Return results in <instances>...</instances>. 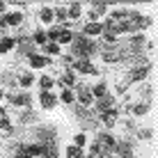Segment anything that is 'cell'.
<instances>
[{
  "label": "cell",
  "instance_id": "6da1fadb",
  "mask_svg": "<svg viewBox=\"0 0 158 158\" xmlns=\"http://www.w3.org/2000/svg\"><path fill=\"white\" fill-rule=\"evenodd\" d=\"M46 39H53L55 44H71L73 41V35L67 28H51L46 32Z\"/></svg>",
  "mask_w": 158,
  "mask_h": 158
},
{
  "label": "cell",
  "instance_id": "7a4b0ae2",
  "mask_svg": "<svg viewBox=\"0 0 158 158\" xmlns=\"http://www.w3.org/2000/svg\"><path fill=\"white\" fill-rule=\"evenodd\" d=\"M73 48H76V55H80L78 60H87V57H89V53H94V51H96L94 44H89V41H85V39L76 41V44H73Z\"/></svg>",
  "mask_w": 158,
  "mask_h": 158
},
{
  "label": "cell",
  "instance_id": "3957f363",
  "mask_svg": "<svg viewBox=\"0 0 158 158\" xmlns=\"http://www.w3.org/2000/svg\"><path fill=\"white\" fill-rule=\"evenodd\" d=\"M73 69H76V71H80V73H87V76H94L96 73V67L92 62H87V60H76Z\"/></svg>",
  "mask_w": 158,
  "mask_h": 158
},
{
  "label": "cell",
  "instance_id": "277c9868",
  "mask_svg": "<svg viewBox=\"0 0 158 158\" xmlns=\"http://www.w3.org/2000/svg\"><path fill=\"white\" fill-rule=\"evenodd\" d=\"M149 71H151V67H149V64H144V67L135 69V71L128 76V83H135V80H142V78H147V76H149Z\"/></svg>",
  "mask_w": 158,
  "mask_h": 158
},
{
  "label": "cell",
  "instance_id": "5b68a950",
  "mask_svg": "<svg viewBox=\"0 0 158 158\" xmlns=\"http://www.w3.org/2000/svg\"><path fill=\"white\" fill-rule=\"evenodd\" d=\"M39 101H41V106L46 108V110H51V108L57 103V99L51 94V92H41V94H39Z\"/></svg>",
  "mask_w": 158,
  "mask_h": 158
},
{
  "label": "cell",
  "instance_id": "8992f818",
  "mask_svg": "<svg viewBox=\"0 0 158 158\" xmlns=\"http://www.w3.org/2000/svg\"><path fill=\"white\" fill-rule=\"evenodd\" d=\"M2 21H5V25H21V21H23V14H21V12H12V14L2 16Z\"/></svg>",
  "mask_w": 158,
  "mask_h": 158
},
{
  "label": "cell",
  "instance_id": "52a82bcc",
  "mask_svg": "<svg viewBox=\"0 0 158 158\" xmlns=\"http://www.w3.org/2000/svg\"><path fill=\"white\" fill-rule=\"evenodd\" d=\"M46 64H48L46 57H41V55H30V67H32V69H44Z\"/></svg>",
  "mask_w": 158,
  "mask_h": 158
},
{
  "label": "cell",
  "instance_id": "ba28073f",
  "mask_svg": "<svg viewBox=\"0 0 158 158\" xmlns=\"http://www.w3.org/2000/svg\"><path fill=\"white\" fill-rule=\"evenodd\" d=\"M101 115H103L106 126H115V122H117V110H106V112H101Z\"/></svg>",
  "mask_w": 158,
  "mask_h": 158
},
{
  "label": "cell",
  "instance_id": "9c48e42d",
  "mask_svg": "<svg viewBox=\"0 0 158 158\" xmlns=\"http://www.w3.org/2000/svg\"><path fill=\"white\" fill-rule=\"evenodd\" d=\"M85 35H103V25L101 23H87L85 25Z\"/></svg>",
  "mask_w": 158,
  "mask_h": 158
},
{
  "label": "cell",
  "instance_id": "30bf717a",
  "mask_svg": "<svg viewBox=\"0 0 158 158\" xmlns=\"http://www.w3.org/2000/svg\"><path fill=\"white\" fill-rule=\"evenodd\" d=\"M14 39L12 37H2V41H0V55H2V53H7V51H12L14 48Z\"/></svg>",
  "mask_w": 158,
  "mask_h": 158
},
{
  "label": "cell",
  "instance_id": "8fae6325",
  "mask_svg": "<svg viewBox=\"0 0 158 158\" xmlns=\"http://www.w3.org/2000/svg\"><path fill=\"white\" fill-rule=\"evenodd\" d=\"M67 156L69 158H85V154H83V149H80V147H67Z\"/></svg>",
  "mask_w": 158,
  "mask_h": 158
},
{
  "label": "cell",
  "instance_id": "7c38bea8",
  "mask_svg": "<svg viewBox=\"0 0 158 158\" xmlns=\"http://www.w3.org/2000/svg\"><path fill=\"white\" fill-rule=\"evenodd\" d=\"M67 14H69V19H80V14H83V7L76 2V5H71V7H69Z\"/></svg>",
  "mask_w": 158,
  "mask_h": 158
},
{
  "label": "cell",
  "instance_id": "4fadbf2b",
  "mask_svg": "<svg viewBox=\"0 0 158 158\" xmlns=\"http://www.w3.org/2000/svg\"><path fill=\"white\" fill-rule=\"evenodd\" d=\"M117 149H119V156L122 158H133V149H131L128 144H119Z\"/></svg>",
  "mask_w": 158,
  "mask_h": 158
},
{
  "label": "cell",
  "instance_id": "5bb4252c",
  "mask_svg": "<svg viewBox=\"0 0 158 158\" xmlns=\"http://www.w3.org/2000/svg\"><path fill=\"white\" fill-rule=\"evenodd\" d=\"M103 60H106V62H119V60H122V55H119V53H115V51H108V53H103Z\"/></svg>",
  "mask_w": 158,
  "mask_h": 158
},
{
  "label": "cell",
  "instance_id": "9a60e30c",
  "mask_svg": "<svg viewBox=\"0 0 158 158\" xmlns=\"http://www.w3.org/2000/svg\"><path fill=\"white\" fill-rule=\"evenodd\" d=\"M39 19H41V23H51L53 21V9H41V14H39Z\"/></svg>",
  "mask_w": 158,
  "mask_h": 158
},
{
  "label": "cell",
  "instance_id": "2e32d148",
  "mask_svg": "<svg viewBox=\"0 0 158 158\" xmlns=\"http://www.w3.org/2000/svg\"><path fill=\"white\" fill-rule=\"evenodd\" d=\"M62 85H73L76 83V76L71 73V71H67V73H62V80H60Z\"/></svg>",
  "mask_w": 158,
  "mask_h": 158
},
{
  "label": "cell",
  "instance_id": "e0dca14e",
  "mask_svg": "<svg viewBox=\"0 0 158 158\" xmlns=\"http://www.w3.org/2000/svg\"><path fill=\"white\" fill-rule=\"evenodd\" d=\"M94 96H99V99H103V96H108V92H106V85L103 83H99L94 87Z\"/></svg>",
  "mask_w": 158,
  "mask_h": 158
},
{
  "label": "cell",
  "instance_id": "ac0fdd59",
  "mask_svg": "<svg viewBox=\"0 0 158 158\" xmlns=\"http://www.w3.org/2000/svg\"><path fill=\"white\" fill-rule=\"evenodd\" d=\"M78 99H80V103H83V106H89V103H92V92H80Z\"/></svg>",
  "mask_w": 158,
  "mask_h": 158
},
{
  "label": "cell",
  "instance_id": "d6986e66",
  "mask_svg": "<svg viewBox=\"0 0 158 158\" xmlns=\"http://www.w3.org/2000/svg\"><path fill=\"white\" fill-rule=\"evenodd\" d=\"M39 85H41V89H44V92H48V89L53 87V80L48 78V76H44V78L39 80Z\"/></svg>",
  "mask_w": 158,
  "mask_h": 158
},
{
  "label": "cell",
  "instance_id": "ffe728a7",
  "mask_svg": "<svg viewBox=\"0 0 158 158\" xmlns=\"http://www.w3.org/2000/svg\"><path fill=\"white\" fill-rule=\"evenodd\" d=\"M32 83H35V78H32V76H30V73H25V76H21V85H23V87H30Z\"/></svg>",
  "mask_w": 158,
  "mask_h": 158
},
{
  "label": "cell",
  "instance_id": "44dd1931",
  "mask_svg": "<svg viewBox=\"0 0 158 158\" xmlns=\"http://www.w3.org/2000/svg\"><path fill=\"white\" fill-rule=\"evenodd\" d=\"M73 142H76V147H80V149H83V147H85V142H87V138H85L83 133H78V135L73 138Z\"/></svg>",
  "mask_w": 158,
  "mask_h": 158
},
{
  "label": "cell",
  "instance_id": "7402d4cb",
  "mask_svg": "<svg viewBox=\"0 0 158 158\" xmlns=\"http://www.w3.org/2000/svg\"><path fill=\"white\" fill-rule=\"evenodd\" d=\"M53 16H55V19H60V21H67V19H69L67 9H55V12H53Z\"/></svg>",
  "mask_w": 158,
  "mask_h": 158
},
{
  "label": "cell",
  "instance_id": "603a6c76",
  "mask_svg": "<svg viewBox=\"0 0 158 158\" xmlns=\"http://www.w3.org/2000/svg\"><path fill=\"white\" fill-rule=\"evenodd\" d=\"M12 101L16 103V106H25V103H28V96H23V94H19V96H12Z\"/></svg>",
  "mask_w": 158,
  "mask_h": 158
},
{
  "label": "cell",
  "instance_id": "cb8c5ba5",
  "mask_svg": "<svg viewBox=\"0 0 158 158\" xmlns=\"http://www.w3.org/2000/svg\"><path fill=\"white\" fill-rule=\"evenodd\" d=\"M62 101L64 103H73V94L69 89H62Z\"/></svg>",
  "mask_w": 158,
  "mask_h": 158
},
{
  "label": "cell",
  "instance_id": "d4e9b609",
  "mask_svg": "<svg viewBox=\"0 0 158 158\" xmlns=\"http://www.w3.org/2000/svg\"><path fill=\"white\" fill-rule=\"evenodd\" d=\"M147 110H149V108H147L144 103H140V106H135V108H133V115H144Z\"/></svg>",
  "mask_w": 158,
  "mask_h": 158
},
{
  "label": "cell",
  "instance_id": "484cf974",
  "mask_svg": "<svg viewBox=\"0 0 158 158\" xmlns=\"http://www.w3.org/2000/svg\"><path fill=\"white\" fill-rule=\"evenodd\" d=\"M46 51L51 53V55H57V53H60V46H57V44H46Z\"/></svg>",
  "mask_w": 158,
  "mask_h": 158
},
{
  "label": "cell",
  "instance_id": "4316f807",
  "mask_svg": "<svg viewBox=\"0 0 158 158\" xmlns=\"http://www.w3.org/2000/svg\"><path fill=\"white\" fill-rule=\"evenodd\" d=\"M35 41L37 44H46V32H41V30L35 32Z\"/></svg>",
  "mask_w": 158,
  "mask_h": 158
},
{
  "label": "cell",
  "instance_id": "83f0119b",
  "mask_svg": "<svg viewBox=\"0 0 158 158\" xmlns=\"http://www.w3.org/2000/svg\"><path fill=\"white\" fill-rule=\"evenodd\" d=\"M5 124H9V119H7V110H0V126H5Z\"/></svg>",
  "mask_w": 158,
  "mask_h": 158
},
{
  "label": "cell",
  "instance_id": "f1b7e54d",
  "mask_svg": "<svg viewBox=\"0 0 158 158\" xmlns=\"http://www.w3.org/2000/svg\"><path fill=\"white\" fill-rule=\"evenodd\" d=\"M2 12H5V5H2V2H0V14H2Z\"/></svg>",
  "mask_w": 158,
  "mask_h": 158
},
{
  "label": "cell",
  "instance_id": "f546056e",
  "mask_svg": "<svg viewBox=\"0 0 158 158\" xmlns=\"http://www.w3.org/2000/svg\"><path fill=\"white\" fill-rule=\"evenodd\" d=\"M106 158H115V156H106Z\"/></svg>",
  "mask_w": 158,
  "mask_h": 158
},
{
  "label": "cell",
  "instance_id": "4dcf8cb0",
  "mask_svg": "<svg viewBox=\"0 0 158 158\" xmlns=\"http://www.w3.org/2000/svg\"><path fill=\"white\" fill-rule=\"evenodd\" d=\"M0 99H2V92H0Z\"/></svg>",
  "mask_w": 158,
  "mask_h": 158
},
{
  "label": "cell",
  "instance_id": "1f68e13d",
  "mask_svg": "<svg viewBox=\"0 0 158 158\" xmlns=\"http://www.w3.org/2000/svg\"><path fill=\"white\" fill-rule=\"evenodd\" d=\"M92 158H94V156H92Z\"/></svg>",
  "mask_w": 158,
  "mask_h": 158
}]
</instances>
